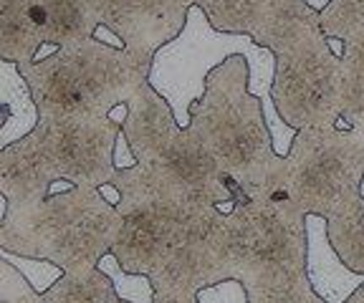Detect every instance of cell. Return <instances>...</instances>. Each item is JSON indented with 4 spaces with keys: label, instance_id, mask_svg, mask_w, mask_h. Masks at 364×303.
Returning a JSON list of instances; mask_svg holds the SVG:
<instances>
[{
    "label": "cell",
    "instance_id": "obj_32",
    "mask_svg": "<svg viewBox=\"0 0 364 303\" xmlns=\"http://www.w3.org/2000/svg\"><path fill=\"white\" fill-rule=\"evenodd\" d=\"M326 43H329V48H331V53L334 56H344V40H339V38H326Z\"/></svg>",
    "mask_w": 364,
    "mask_h": 303
},
{
    "label": "cell",
    "instance_id": "obj_35",
    "mask_svg": "<svg viewBox=\"0 0 364 303\" xmlns=\"http://www.w3.org/2000/svg\"><path fill=\"white\" fill-rule=\"evenodd\" d=\"M347 303H364V286L362 288H359V291L357 293H354V296L352 298H349V301Z\"/></svg>",
    "mask_w": 364,
    "mask_h": 303
},
{
    "label": "cell",
    "instance_id": "obj_11",
    "mask_svg": "<svg viewBox=\"0 0 364 303\" xmlns=\"http://www.w3.org/2000/svg\"><path fill=\"white\" fill-rule=\"evenodd\" d=\"M127 106H129V116L122 124V132L129 139L136 162H157L182 132L170 101L154 92L149 81H144L132 94Z\"/></svg>",
    "mask_w": 364,
    "mask_h": 303
},
{
    "label": "cell",
    "instance_id": "obj_6",
    "mask_svg": "<svg viewBox=\"0 0 364 303\" xmlns=\"http://www.w3.org/2000/svg\"><path fill=\"white\" fill-rule=\"evenodd\" d=\"M362 177L352 129H299L291 152L279 160L263 189L296 218L321 215L329 220L362 200Z\"/></svg>",
    "mask_w": 364,
    "mask_h": 303
},
{
    "label": "cell",
    "instance_id": "obj_10",
    "mask_svg": "<svg viewBox=\"0 0 364 303\" xmlns=\"http://www.w3.org/2000/svg\"><path fill=\"white\" fill-rule=\"evenodd\" d=\"M119 212L122 218H124V223H122L119 238L114 243L112 253L117 255L122 268L129 270V273L149 275L154 270V265L165 258V253L185 233L210 235L205 233V230L177 223V220L167 218L162 212L152 210V207L132 205V207H119Z\"/></svg>",
    "mask_w": 364,
    "mask_h": 303
},
{
    "label": "cell",
    "instance_id": "obj_24",
    "mask_svg": "<svg viewBox=\"0 0 364 303\" xmlns=\"http://www.w3.org/2000/svg\"><path fill=\"white\" fill-rule=\"evenodd\" d=\"M248 303H324L314 293L309 275L281 283V286H248Z\"/></svg>",
    "mask_w": 364,
    "mask_h": 303
},
{
    "label": "cell",
    "instance_id": "obj_1",
    "mask_svg": "<svg viewBox=\"0 0 364 303\" xmlns=\"http://www.w3.org/2000/svg\"><path fill=\"white\" fill-rule=\"evenodd\" d=\"M230 56H243L248 61L250 81L248 92L261 99L263 116L271 129L276 155L286 157L291 152L299 129L289 126L273 104V81H276V53L258 46L250 35L220 33L210 26L203 8L190 6L185 31L154 53L149 84L157 94L170 101L177 124L188 129L193 121V104L205 97L208 76L223 66Z\"/></svg>",
    "mask_w": 364,
    "mask_h": 303
},
{
    "label": "cell",
    "instance_id": "obj_21",
    "mask_svg": "<svg viewBox=\"0 0 364 303\" xmlns=\"http://www.w3.org/2000/svg\"><path fill=\"white\" fill-rule=\"evenodd\" d=\"M329 241L349 268L364 273V200L329 218Z\"/></svg>",
    "mask_w": 364,
    "mask_h": 303
},
{
    "label": "cell",
    "instance_id": "obj_4",
    "mask_svg": "<svg viewBox=\"0 0 364 303\" xmlns=\"http://www.w3.org/2000/svg\"><path fill=\"white\" fill-rule=\"evenodd\" d=\"M250 69L230 56L208 76V89L193 104L190 132L210 149L223 172L240 187H263L281 157L273 149L263 104L248 92Z\"/></svg>",
    "mask_w": 364,
    "mask_h": 303
},
{
    "label": "cell",
    "instance_id": "obj_37",
    "mask_svg": "<svg viewBox=\"0 0 364 303\" xmlns=\"http://www.w3.org/2000/svg\"><path fill=\"white\" fill-rule=\"evenodd\" d=\"M117 303H127V301H122V298H119V301H117Z\"/></svg>",
    "mask_w": 364,
    "mask_h": 303
},
{
    "label": "cell",
    "instance_id": "obj_15",
    "mask_svg": "<svg viewBox=\"0 0 364 303\" xmlns=\"http://www.w3.org/2000/svg\"><path fill=\"white\" fill-rule=\"evenodd\" d=\"M0 149L21 142L33 134L41 124V109L31 92L21 66L13 61H0Z\"/></svg>",
    "mask_w": 364,
    "mask_h": 303
},
{
    "label": "cell",
    "instance_id": "obj_20",
    "mask_svg": "<svg viewBox=\"0 0 364 303\" xmlns=\"http://www.w3.org/2000/svg\"><path fill=\"white\" fill-rule=\"evenodd\" d=\"M119 296L114 291V283L102 273L79 270V273H63L51 291L43 293V303H117Z\"/></svg>",
    "mask_w": 364,
    "mask_h": 303
},
{
    "label": "cell",
    "instance_id": "obj_12",
    "mask_svg": "<svg viewBox=\"0 0 364 303\" xmlns=\"http://www.w3.org/2000/svg\"><path fill=\"white\" fill-rule=\"evenodd\" d=\"M306 275L324 303H347L364 286V273L349 268L329 241V220L306 215Z\"/></svg>",
    "mask_w": 364,
    "mask_h": 303
},
{
    "label": "cell",
    "instance_id": "obj_28",
    "mask_svg": "<svg viewBox=\"0 0 364 303\" xmlns=\"http://www.w3.org/2000/svg\"><path fill=\"white\" fill-rule=\"evenodd\" d=\"M154 303H200L193 291H154Z\"/></svg>",
    "mask_w": 364,
    "mask_h": 303
},
{
    "label": "cell",
    "instance_id": "obj_13",
    "mask_svg": "<svg viewBox=\"0 0 364 303\" xmlns=\"http://www.w3.org/2000/svg\"><path fill=\"white\" fill-rule=\"evenodd\" d=\"M154 291H193L200 293L203 288H210L223 283L220 268L208 246V235L185 233L165 258L154 265L149 273Z\"/></svg>",
    "mask_w": 364,
    "mask_h": 303
},
{
    "label": "cell",
    "instance_id": "obj_23",
    "mask_svg": "<svg viewBox=\"0 0 364 303\" xmlns=\"http://www.w3.org/2000/svg\"><path fill=\"white\" fill-rule=\"evenodd\" d=\"M364 31V0H331L321 13L324 38L347 40Z\"/></svg>",
    "mask_w": 364,
    "mask_h": 303
},
{
    "label": "cell",
    "instance_id": "obj_8",
    "mask_svg": "<svg viewBox=\"0 0 364 303\" xmlns=\"http://www.w3.org/2000/svg\"><path fill=\"white\" fill-rule=\"evenodd\" d=\"M122 124L86 116H41V124L28 134L48 182L68 180L74 184L102 187L117 180L114 147Z\"/></svg>",
    "mask_w": 364,
    "mask_h": 303
},
{
    "label": "cell",
    "instance_id": "obj_19",
    "mask_svg": "<svg viewBox=\"0 0 364 303\" xmlns=\"http://www.w3.org/2000/svg\"><path fill=\"white\" fill-rule=\"evenodd\" d=\"M341 119L336 129H364V31L344 40Z\"/></svg>",
    "mask_w": 364,
    "mask_h": 303
},
{
    "label": "cell",
    "instance_id": "obj_26",
    "mask_svg": "<svg viewBox=\"0 0 364 303\" xmlns=\"http://www.w3.org/2000/svg\"><path fill=\"white\" fill-rule=\"evenodd\" d=\"M0 303H43V293L36 291L28 278L3 258H0Z\"/></svg>",
    "mask_w": 364,
    "mask_h": 303
},
{
    "label": "cell",
    "instance_id": "obj_22",
    "mask_svg": "<svg viewBox=\"0 0 364 303\" xmlns=\"http://www.w3.org/2000/svg\"><path fill=\"white\" fill-rule=\"evenodd\" d=\"M99 270L114 283V291H117V296H119L122 301L154 303V286H152V280H149V275L124 270L114 253H107V255L99 260Z\"/></svg>",
    "mask_w": 364,
    "mask_h": 303
},
{
    "label": "cell",
    "instance_id": "obj_31",
    "mask_svg": "<svg viewBox=\"0 0 364 303\" xmlns=\"http://www.w3.org/2000/svg\"><path fill=\"white\" fill-rule=\"evenodd\" d=\"M58 51H61V48L53 46V43H43V46H41V51H38V56H36V61H46V58L56 56Z\"/></svg>",
    "mask_w": 364,
    "mask_h": 303
},
{
    "label": "cell",
    "instance_id": "obj_2",
    "mask_svg": "<svg viewBox=\"0 0 364 303\" xmlns=\"http://www.w3.org/2000/svg\"><path fill=\"white\" fill-rule=\"evenodd\" d=\"M235 207L218 215L208 246L223 280L248 286H281L306 275V218L273 200L263 187L230 180Z\"/></svg>",
    "mask_w": 364,
    "mask_h": 303
},
{
    "label": "cell",
    "instance_id": "obj_17",
    "mask_svg": "<svg viewBox=\"0 0 364 303\" xmlns=\"http://www.w3.org/2000/svg\"><path fill=\"white\" fill-rule=\"evenodd\" d=\"M46 18V43L63 48L79 40L94 38L97 18L89 0H36Z\"/></svg>",
    "mask_w": 364,
    "mask_h": 303
},
{
    "label": "cell",
    "instance_id": "obj_30",
    "mask_svg": "<svg viewBox=\"0 0 364 303\" xmlns=\"http://www.w3.org/2000/svg\"><path fill=\"white\" fill-rule=\"evenodd\" d=\"M99 192H102V197L109 202V205H114V207H119V205H122V189L117 187L114 182L102 184V187H99Z\"/></svg>",
    "mask_w": 364,
    "mask_h": 303
},
{
    "label": "cell",
    "instance_id": "obj_16",
    "mask_svg": "<svg viewBox=\"0 0 364 303\" xmlns=\"http://www.w3.org/2000/svg\"><path fill=\"white\" fill-rule=\"evenodd\" d=\"M318 35H324L321 33V13L309 8L304 0H276L268 11L256 43L271 48L273 53H281L318 38Z\"/></svg>",
    "mask_w": 364,
    "mask_h": 303
},
{
    "label": "cell",
    "instance_id": "obj_25",
    "mask_svg": "<svg viewBox=\"0 0 364 303\" xmlns=\"http://www.w3.org/2000/svg\"><path fill=\"white\" fill-rule=\"evenodd\" d=\"M0 258H3V260H8L13 268L21 270V273L28 278L31 286H33L38 293L51 291L58 280L63 278V268H61V265L51 263V260H43V258L18 255V253L3 250V248H0Z\"/></svg>",
    "mask_w": 364,
    "mask_h": 303
},
{
    "label": "cell",
    "instance_id": "obj_14",
    "mask_svg": "<svg viewBox=\"0 0 364 303\" xmlns=\"http://www.w3.org/2000/svg\"><path fill=\"white\" fill-rule=\"evenodd\" d=\"M46 43V18L36 0H0V61L33 63Z\"/></svg>",
    "mask_w": 364,
    "mask_h": 303
},
{
    "label": "cell",
    "instance_id": "obj_27",
    "mask_svg": "<svg viewBox=\"0 0 364 303\" xmlns=\"http://www.w3.org/2000/svg\"><path fill=\"white\" fill-rule=\"evenodd\" d=\"M136 165H139V162H136V155L132 152L129 139H127L124 132H119L117 147H114V167H117V170H132V167H136Z\"/></svg>",
    "mask_w": 364,
    "mask_h": 303
},
{
    "label": "cell",
    "instance_id": "obj_7",
    "mask_svg": "<svg viewBox=\"0 0 364 303\" xmlns=\"http://www.w3.org/2000/svg\"><path fill=\"white\" fill-rule=\"evenodd\" d=\"M273 104L294 129H324L341 119V58L324 35L276 53Z\"/></svg>",
    "mask_w": 364,
    "mask_h": 303
},
{
    "label": "cell",
    "instance_id": "obj_18",
    "mask_svg": "<svg viewBox=\"0 0 364 303\" xmlns=\"http://www.w3.org/2000/svg\"><path fill=\"white\" fill-rule=\"evenodd\" d=\"M185 6H198L210 26L220 33H240L256 40L266 23L273 0H182Z\"/></svg>",
    "mask_w": 364,
    "mask_h": 303
},
{
    "label": "cell",
    "instance_id": "obj_33",
    "mask_svg": "<svg viewBox=\"0 0 364 303\" xmlns=\"http://www.w3.org/2000/svg\"><path fill=\"white\" fill-rule=\"evenodd\" d=\"M309 8H314V11H318V13H324L326 8H329V3L331 0H304Z\"/></svg>",
    "mask_w": 364,
    "mask_h": 303
},
{
    "label": "cell",
    "instance_id": "obj_5",
    "mask_svg": "<svg viewBox=\"0 0 364 303\" xmlns=\"http://www.w3.org/2000/svg\"><path fill=\"white\" fill-rule=\"evenodd\" d=\"M21 71L41 116L107 119L114 106L129 101L152 69L136 61L129 51L89 38L63 46L46 61L23 63Z\"/></svg>",
    "mask_w": 364,
    "mask_h": 303
},
{
    "label": "cell",
    "instance_id": "obj_34",
    "mask_svg": "<svg viewBox=\"0 0 364 303\" xmlns=\"http://www.w3.org/2000/svg\"><path fill=\"white\" fill-rule=\"evenodd\" d=\"M357 134V144H359V162H362V170H364V129H352Z\"/></svg>",
    "mask_w": 364,
    "mask_h": 303
},
{
    "label": "cell",
    "instance_id": "obj_9",
    "mask_svg": "<svg viewBox=\"0 0 364 303\" xmlns=\"http://www.w3.org/2000/svg\"><path fill=\"white\" fill-rule=\"evenodd\" d=\"M89 8L97 23L112 28L149 69L154 53L185 31L190 11L182 0H89Z\"/></svg>",
    "mask_w": 364,
    "mask_h": 303
},
{
    "label": "cell",
    "instance_id": "obj_36",
    "mask_svg": "<svg viewBox=\"0 0 364 303\" xmlns=\"http://www.w3.org/2000/svg\"><path fill=\"white\" fill-rule=\"evenodd\" d=\"M359 194H362V200H364V177H362V184H359Z\"/></svg>",
    "mask_w": 364,
    "mask_h": 303
},
{
    "label": "cell",
    "instance_id": "obj_3",
    "mask_svg": "<svg viewBox=\"0 0 364 303\" xmlns=\"http://www.w3.org/2000/svg\"><path fill=\"white\" fill-rule=\"evenodd\" d=\"M119 207L109 205L99 187L76 184L28 207H11L0 220V248L61 265L63 273L99 268L122 230Z\"/></svg>",
    "mask_w": 364,
    "mask_h": 303
},
{
    "label": "cell",
    "instance_id": "obj_29",
    "mask_svg": "<svg viewBox=\"0 0 364 303\" xmlns=\"http://www.w3.org/2000/svg\"><path fill=\"white\" fill-rule=\"evenodd\" d=\"M94 38L102 40V43H107V46H112V48H119V51H127V48H124V40H122L119 35L114 33L112 28H107V26H102V23H99V26H97V31H94Z\"/></svg>",
    "mask_w": 364,
    "mask_h": 303
}]
</instances>
